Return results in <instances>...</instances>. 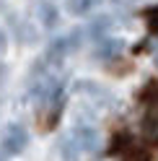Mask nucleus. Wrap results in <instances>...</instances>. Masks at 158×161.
I'll list each match as a JSON object with an SVG mask.
<instances>
[{"label":"nucleus","mask_w":158,"mask_h":161,"mask_svg":"<svg viewBox=\"0 0 158 161\" xmlns=\"http://www.w3.org/2000/svg\"><path fill=\"white\" fill-rule=\"evenodd\" d=\"M29 146V133H26V127L24 125H18V122H11V125H5L3 130V151L5 153H21V151Z\"/></svg>","instance_id":"1"},{"label":"nucleus","mask_w":158,"mask_h":161,"mask_svg":"<svg viewBox=\"0 0 158 161\" xmlns=\"http://www.w3.org/2000/svg\"><path fill=\"white\" fill-rule=\"evenodd\" d=\"M75 94H78V96H86V99H88V107H93V109L112 104L109 91L101 88L98 83H91V80H78V83H75Z\"/></svg>","instance_id":"2"},{"label":"nucleus","mask_w":158,"mask_h":161,"mask_svg":"<svg viewBox=\"0 0 158 161\" xmlns=\"http://www.w3.org/2000/svg\"><path fill=\"white\" fill-rule=\"evenodd\" d=\"M70 138L81 146L83 153H93V151H98V146H101V135H98V130L93 125H75Z\"/></svg>","instance_id":"3"},{"label":"nucleus","mask_w":158,"mask_h":161,"mask_svg":"<svg viewBox=\"0 0 158 161\" xmlns=\"http://www.w3.org/2000/svg\"><path fill=\"white\" fill-rule=\"evenodd\" d=\"M124 49V42L122 39H109V36H104V39H98V44H96V57L98 60H112V57H117Z\"/></svg>","instance_id":"4"},{"label":"nucleus","mask_w":158,"mask_h":161,"mask_svg":"<svg viewBox=\"0 0 158 161\" xmlns=\"http://www.w3.org/2000/svg\"><path fill=\"white\" fill-rule=\"evenodd\" d=\"M36 13H39V21H42V26H47V29H55L57 21H60V13H57V8L49 3V0H42V3H39Z\"/></svg>","instance_id":"5"},{"label":"nucleus","mask_w":158,"mask_h":161,"mask_svg":"<svg viewBox=\"0 0 158 161\" xmlns=\"http://www.w3.org/2000/svg\"><path fill=\"white\" fill-rule=\"evenodd\" d=\"M60 156H62V161H81L83 151H81V146H78L70 135H67V138H62V143H60Z\"/></svg>","instance_id":"6"},{"label":"nucleus","mask_w":158,"mask_h":161,"mask_svg":"<svg viewBox=\"0 0 158 161\" xmlns=\"http://www.w3.org/2000/svg\"><path fill=\"white\" fill-rule=\"evenodd\" d=\"M109 29H112V18L109 16H98L96 21H91V36L93 39H104Z\"/></svg>","instance_id":"7"},{"label":"nucleus","mask_w":158,"mask_h":161,"mask_svg":"<svg viewBox=\"0 0 158 161\" xmlns=\"http://www.w3.org/2000/svg\"><path fill=\"white\" fill-rule=\"evenodd\" d=\"M96 3L98 0H67V8H70L75 16H81V13H88Z\"/></svg>","instance_id":"8"},{"label":"nucleus","mask_w":158,"mask_h":161,"mask_svg":"<svg viewBox=\"0 0 158 161\" xmlns=\"http://www.w3.org/2000/svg\"><path fill=\"white\" fill-rule=\"evenodd\" d=\"M5 47H8V36H5V31L0 29V55L5 52Z\"/></svg>","instance_id":"9"},{"label":"nucleus","mask_w":158,"mask_h":161,"mask_svg":"<svg viewBox=\"0 0 158 161\" xmlns=\"http://www.w3.org/2000/svg\"><path fill=\"white\" fill-rule=\"evenodd\" d=\"M153 55H155V60H158V42H155V47H153Z\"/></svg>","instance_id":"10"},{"label":"nucleus","mask_w":158,"mask_h":161,"mask_svg":"<svg viewBox=\"0 0 158 161\" xmlns=\"http://www.w3.org/2000/svg\"><path fill=\"white\" fill-rule=\"evenodd\" d=\"M0 161H5V156H3V151H0Z\"/></svg>","instance_id":"11"},{"label":"nucleus","mask_w":158,"mask_h":161,"mask_svg":"<svg viewBox=\"0 0 158 161\" xmlns=\"http://www.w3.org/2000/svg\"><path fill=\"white\" fill-rule=\"evenodd\" d=\"M101 161H117V158H101Z\"/></svg>","instance_id":"12"},{"label":"nucleus","mask_w":158,"mask_h":161,"mask_svg":"<svg viewBox=\"0 0 158 161\" xmlns=\"http://www.w3.org/2000/svg\"><path fill=\"white\" fill-rule=\"evenodd\" d=\"M137 3H150V0H137Z\"/></svg>","instance_id":"13"}]
</instances>
